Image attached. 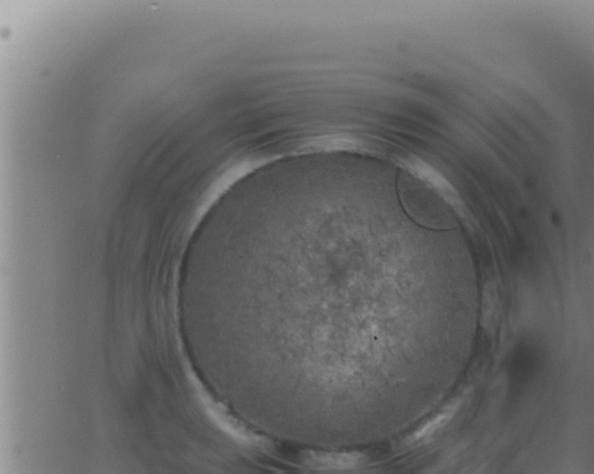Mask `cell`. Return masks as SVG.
<instances>
[{"instance_id": "1", "label": "cell", "mask_w": 594, "mask_h": 474, "mask_svg": "<svg viewBox=\"0 0 594 474\" xmlns=\"http://www.w3.org/2000/svg\"><path fill=\"white\" fill-rule=\"evenodd\" d=\"M363 456L359 454H326V456L314 457L312 463L323 468H334V470H349L356 467L361 463Z\"/></svg>"}, {"instance_id": "2", "label": "cell", "mask_w": 594, "mask_h": 474, "mask_svg": "<svg viewBox=\"0 0 594 474\" xmlns=\"http://www.w3.org/2000/svg\"><path fill=\"white\" fill-rule=\"evenodd\" d=\"M456 408H457V404H453V405L450 406L449 408L445 409L442 413L436 415L434 418L431 419L430 421H428L425 425H423L420 429L416 431L412 437L413 440L418 441L421 440V438L428 437V436L432 435V434H434L436 431L440 429L442 427H444V425L452 418L453 415L455 413Z\"/></svg>"}]
</instances>
